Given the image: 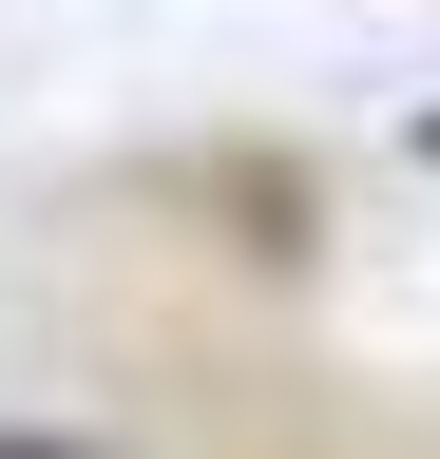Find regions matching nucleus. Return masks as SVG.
<instances>
[{
	"mask_svg": "<svg viewBox=\"0 0 440 459\" xmlns=\"http://www.w3.org/2000/svg\"><path fill=\"white\" fill-rule=\"evenodd\" d=\"M0 459H96V440H0Z\"/></svg>",
	"mask_w": 440,
	"mask_h": 459,
	"instance_id": "1",
	"label": "nucleus"
},
{
	"mask_svg": "<svg viewBox=\"0 0 440 459\" xmlns=\"http://www.w3.org/2000/svg\"><path fill=\"white\" fill-rule=\"evenodd\" d=\"M421 153H440V115H421Z\"/></svg>",
	"mask_w": 440,
	"mask_h": 459,
	"instance_id": "2",
	"label": "nucleus"
}]
</instances>
